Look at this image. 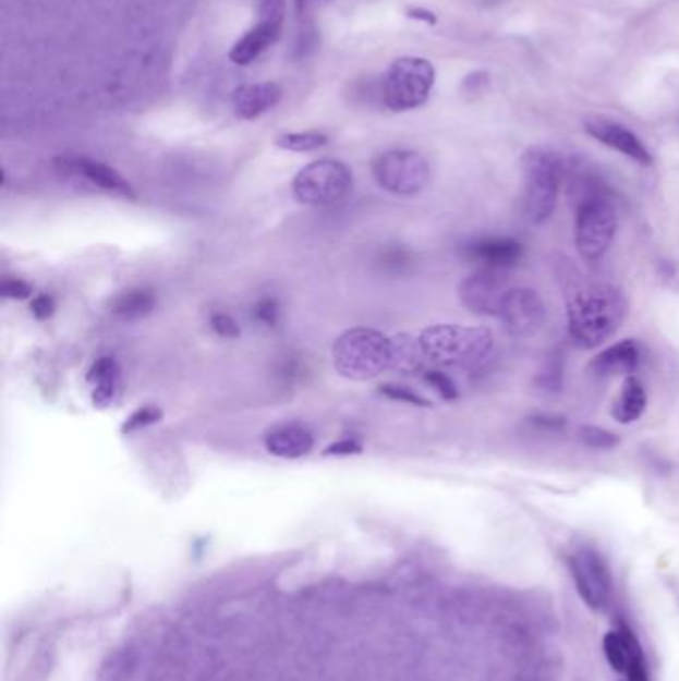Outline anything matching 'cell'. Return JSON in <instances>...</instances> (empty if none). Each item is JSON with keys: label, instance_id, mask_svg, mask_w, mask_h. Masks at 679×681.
<instances>
[{"label": "cell", "instance_id": "cell-1", "mask_svg": "<svg viewBox=\"0 0 679 681\" xmlns=\"http://www.w3.org/2000/svg\"><path fill=\"white\" fill-rule=\"evenodd\" d=\"M413 588L335 572L204 582L134 618L90 681H415Z\"/></svg>", "mask_w": 679, "mask_h": 681}, {"label": "cell", "instance_id": "cell-2", "mask_svg": "<svg viewBox=\"0 0 679 681\" xmlns=\"http://www.w3.org/2000/svg\"><path fill=\"white\" fill-rule=\"evenodd\" d=\"M568 336L574 345L596 349L608 341L628 315L622 291L611 285L578 289L568 301Z\"/></svg>", "mask_w": 679, "mask_h": 681}, {"label": "cell", "instance_id": "cell-3", "mask_svg": "<svg viewBox=\"0 0 679 681\" xmlns=\"http://www.w3.org/2000/svg\"><path fill=\"white\" fill-rule=\"evenodd\" d=\"M416 337L428 369H474L495 346V337L484 327L433 325Z\"/></svg>", "mask_w": 679, "mask_h": 681}, {"label": "cell", "instance_id": "cell-4", "mask_svg": "<svg viewBox=\"0 0 679 681\" xmlns=\"http://www.w3.org/2000/svg\"><path fill=\"white\" fill-rule=\"evenodd\" d=\"M618 230V214L608 192L598 182H584L575 211V247L586 262H599L610 252Z\"/></svg>", "mask_w": 679, "mask_h": 681}, {"label": "cell", "instance_id": "cell-5", "mask_svg": "<svg viewBox=\"0 0 679 681\" xmlns=\"http://www.w3.org/2000/svg\"><path fill=\"white\" fill-rule=\"evenodd\" d=\"M392 339L371 327L349 329L335 341L334 365L351 381H368L391 369Z\"/></svg>", "mask_w": 679, "mask_h": 681}, {"label": "cell", "instance_id": "cell-6", "mask_svg": "<svg viewBox=\"0 0 679 681\" xmlns=\"http://www.w3.org/2000/svg\"><path fill=\"white\" fill-rule=\"evenodd\" d=\"M524 211L530 223L542 226L553 218L565 178L562 160L554 151L530 148L522 156Z\"/></svg>", "mask_w": 679, "mask_h": 681}, {"label": "cell", "instance_id": "cell-7", "mask_svg": "<svg viewBox=\"0 0 679 681\" xmlns=\"http://www.w3.org/2000/svg\"><path fill=\"white\" fill-rule=\"evenodd\" d=\"M435 78V66L426 58H397L385 76V106L392 112H409L421 108L433 93Z\"/></svg>", "mask_w": 679, "mask_h": 681}, {"label": "cell", "instance_id": "cell-8", "mask_svg": "<svg viewBox=\"0 0 679 681\" xmlns=\"http://www.w3.org/2000/svg\"><path fill=\"white\" fill-rule=\"evenodd\" d=\"M353 172L339 160H317L293 178V196L305 206H335L353 190Z\"/></svg>", "mask_w": 679, "mask_h": 681}, {"label": "cell", "instance_id": "cell-9", "mask_svg": "<svg viewBox=\"0 0 679 681\" xmlns=\"http://www.w3.org/2000/svg\"><path fill=\"white\" fill-rule=\"evenodd\" d=\"M373 178L392 196L411 197L428 185L431 168L419 151H383L373 160Z\"/></svg>", "mask_w": 679, "mask_h": 681}, {"label": "cell", "instance_id": "cell-10", "mask_svg": "<svg viewBox=\"0 0 679 681\" xmlns=\"http://www.w3.org/2000/svg\"><path fill=\"white\" fill-rule=\"evenodd\" d=\"M286 23V0H257V24L230 48L231 62L247 66L276 45Z\"/></svg>", "mask_w": 679, "mask_h": 681}, {"label": "cell", "instance_id": "cell-11", "mask_svg": "<svg viewBox=\"0 0 679 681\" xmlns=\"http://www.w3.org/2000/svg\"><path fill=\"white\" fill-rule=\"evenodd\" d=\"M568 567L574 577L575 589L587 608L602 610L611 594L610 568L598 550L582 546L568 556Z\"/></svg>", "mask_w": 679, "mask_h": 681}, {"label": "cell", "instance_id": "cell-12", "mask_svg": "<svg viewBox=\"0 0 679 681\" xmlns=\"http://www.w3.org/2000/svg\"><path fill=\"white\" fill-rule=\"evenodd\" d=\"M508 281L505 271L481 267L478 271L462 279L459 285V297L462 305L481 317H498L500 305L508 293Z\"/></svg>", "mask_w": 679, "mask_h": 681}, {"label": "cell", "instance_id": "cell-13", "mask_svg": "<svg viewBox=\"0 0 679 681\" xmlns=\"http://www.w3.org/2000/svg\"><path fill=\"white\" fill-rule=\"evenodd\" d=\"M498 319L507 327L510 336H532L544 324L546 307L534 289L510 288L500 305Z\"/></svg>", "mask_w": 679, "mask_h": 681}, {"label": "cell", "instance_id": "cell-14", "mask_svg": "<svg viewBox=\"0 0 679 681\" xmlns=\"http://www.w3.org/2000/svg\"><path fill=\"white\" fill-rule=\"evenodd\" d=\"M584 127L592 138L598 139L599 144L608 146L610 150L620 151L633 162L645 168L654 163L652 151L647 150L644 142L638 138L630 127L622 126L608 118H587Z\"/></svg>", "mask_w": 679, "mask_h": 681}, {"label": "cell", "instance_id": "cell-15", "mask_svg": "<svg viewBox=\"0 0 679 681\" xmlns=\"http://www.w3.org/2000/svg\"><path fill=\"white\" fill-rule=\"evenodd\" d=\"M462 254L481 267L507 271L522 259L524 247L514 238L490 235V238H478L466 243L462 247Z\"/></svg>", "mask_w": 679, "mask_h": 681}, {"label": "cell", "instance_id": "cell-16", "mask_svg": "<svg viewBox=\"0 0 679 681\" xmlns=\"http://www.w3.org/2000/svg\"><path fill=\"white\" fill-rule=\"evenodd\" d=\"M283 98V88L277 82H252L235 88L231 94L233 114L240 120H255L274 110Z\"/></svg>", "mask_w": 679, "mask_h": 681}, {"label": "cell", "instance_id": "cell-17", "mask_svg": "<svg viewBox=\"0 0 679 681\" xmlns=\"http://www.w3.org/2000/svg\"><path fill=\"white\" fill-rule=\"evenodd\" d=\"M57 163H60L62 170L78 173L82 178H86L90 184L98 185L106 192H112L118 196L136 197V192L132 190V185L128 184L126 180L116 172L114 168H110L106 163L96 162L90 158H58Z\"/></svg>", "mask_w": 679, "mask_h": 681}, {"label": "cell", "instance_id": "cell-18", "mask_svg": "<svg viewBox=\"0 0 679 681\" xmlns=\"http://www.w3.org/2000/svg\"><path fill=\"white\" fill-rule=\"evenodd\" d=\"M640 346L633 339H626L616 345L608 346L606 351L598 353V357L592 358L590 369L598 377H614V375H632L640 367Z\"/></svg>", "mask_w": 679, "mask_h": 681}, {"label": "cell", "instance_id": "cell-19", "mask_svg": "<svg viewBox=\"0 0 679 681\" xmlns=\"http://www.w3.org/2000/svg\"><path fill=\"white\" fill-rule=\"evenodd\" d=\"M265 451L274 454L277 459H303L313 451V435L307 428L298 427V425H289V427H279L271 433H267L264 439Z\"/></svg>", "mask_w": 679, "mask_h": 681}, {"label": "cell", "instance_id": "cell-20", "mask_svg": "<svg viewBox=\"0 0 679 681\" xmlns=\"http://www.w3.org/2000/svg\"><path fill=\"white\" fill-rule=\"evenodd\" d=\"M88 382L93 385L94 404L108 406L114 403L120 393V367L114 358H98L88 370Z\"/></svg>", "mask_w": 679, "mask_h": 681}, {"label": "cell", "instance_id": "cell-21", "mask_svg": "<svg viewBox=\"0 0 679 681\" xmlns=\"http://www.w3.org/2000/svg\"><path fill=\"white\" fill-rule=\"evenodd\" d=\"M645 406H647V393H645L644 382L630 375L623 381L622 391L618 394V399L614 401L611 415L618 423L628 425V423H633L644 415Z\"/></svg>", "mask_w": 679, "mask_h": 681}, {"label": "cell", "instance_id": "cell-22", "mask_svg": "<svg viewBox=\"0 0 679 681\" xmlns=\"http://www.w3.org/2000/svg\"><path fill=\"white\" fill-rule=\"evenodd\" d=\"M156 307V297L148 289H130L110 303V312L122 321H138L150 315Z\"/></svg>", "mask_w": 679, "mask_h": 681}, {"label": "cell", "instance_id": "cell-23", "mask_svg": "<svg viewBox=\"0 0 679 681\" xmlns=\"http://www.w3.org/2000/svg\"><path fill=\"white\" fill-rule=\"evenodd\" d=\"M392 339V361L391 369L399 370L403 375H415V373H425L426 367L423 351L419 345V337L397 336Z\"/></svg>", "mask_w": 679, "mask_h": 681}, {"label": "cell", "instance_id": "cell-24", "mask_svg": "<svg viewBox=\"0 0 679 681\" xmlns=\"http://www.w3.org/2000/svg\"><path fill=\"white\" fill-rule=\"evenodd\" d=\"M327 142H329L327 134H323L319 130L289 132V134H281V136L276 139V144L281 150L298 151V154L319 150Z\"/></svg>", "mask_w": 679, "mask_h": 681}, {"label": "cell", "instance_id": "cell-25", "mask_svg": "<svg viewBox=\"0 0 679 681\" xmlns=\"http://www.w3.org/2000/svg\"><path fill=\"white\" fill-rule=\"evenodd\" d=\"M604 654L611 666V670L618 673L628 671V661H630V649H628V640L623 630L620 632H610L604 637Z\"/></svg>", "mask_w": 679, "mask_h": 681}, {"label": "cell", "instance_id": "cell-26", "mask_svg": "<svg viewBox=\"0 0 679 681\" xmlns=\"http://www.w3.org/2000/svg\"><path fill=\"white\" fill-rule=\"evenodd\" d=\"M580 439L586 445L587 449H594V451H611L620 445V437L610 433L608 428L602 427H582L580 430Z\"/></svg>", "mask_w": 679, "mask_h": 681}, {"label": "cell", "instance_id": "cell-27", "mask_svg": "<svg viewBox=\"0 0 679 681\" xmlns=\"http://www.w3.org/2000/svg\"><path fill=\"white\" fill-rule=\"evenodd\" d=\"M279 303L276 297H262L259 301H255L254 307H252V317H254L255 324L264 325L267 329L276 327L279 324Z\"/></svg>", "mask_w": 679, "mask_h": 681}, {"label": "cell", "instance_id": "cell-28", "mask_svg": "<svg viewBox=\"0 0 679 681\" xmlns=\"http://www.w3.org/2000/svg\"><path fill=\"white\" fill-rule=\"evenodd\" d=\"M161 421V411L158 406H142L136 413L128 416L126 423L122 425V433H136L140 428L150 427Z\"/></svg>", "mask_w": 679, "mask_h": 681}, {"label": "cell", "instance_id": "cell-29", "mask_svg": "<svg viewBox=\"0 0 679 681\" xmlns=\"http://www.w3.org/2000/svg\"><path fill=\"white\" fill-rule=\"evenodd\" d=\"M425 381L437 391L445 401H457L459 399V389L454 381L450 379L447 373L440 369L425 370Z\"/></svg>", "mask_w": 679, "mask_h": 681}, {"label": "cell", "instance_id": "cell-30", "mask_svg": "<svg viewBox=\"0 0 679 681\" xmlns=\"http://www.w3.org/2000/svg\"><path fill=\"white\" fill-rule=\"evenodd\" d=\"M380 394H385L387 399L391 401H399V403L413 404V406H431V403L426 401L425 397L407 389L403 385H395V382H385L379 387Z\"/></svg>", "mask_w": 679, "mask_h": 681}, {"label": "cell", "instance_id": "cell-31", "mask_svg": "<svg viewBox=\"0 0 679 681\" xmlns=\"http://www.w3.org/2000/svg\"><path fill=\"white\" fill-rule=\"evenodd\" d=\"M209 327L216 336L223 337V339H238L242 336L240 327L233 321V317L228 313H214L209 317Z\"/></svg>", "mask_w": 679, "mask_h": 681}, {"label": "cell", "instance_id": "cell-32", "mask_svg": "<svg viewBox=\"0 0 679 681\" xmlns=\"http://www.w3.org/2000/svg\"><path fill=\"white\" fill-rule=\"evenodd\" d=\"M0 291L9 300H26V297H31L33 288L23 279H4L0 285Z\"/></svg>", "mask_w": 679, "mask_h": 681}, {"label": "cell", "instance_id": "cell-33", "mask_svg": "<svg viewBox=\"0 0 679 681\" xmlns=\"http://www.w3.org/2000/svg\"><path fill=\"white\" fill-rule=\"evenodd\" d=\"M54 300L47 295V293H43V295H36L33 303H31V312L35 315L38 321H47L48 317L54 313Z\"/></svg>", "mask_w": 679, "mask_h": 681}, {"label": "cell", "instance_id": "cell-34", "mask_svg": "<svg viewBox=\"0 0 679 681\" xmlns=\"http://www.w3.org/2000/svg\"><path fill=\"white\" fill-rule=\"evenodd\" d=\"M363 451V447L359 445L357 440L343 439L339 442H334L331 447L325 449V457H351V454H359Z\"/></svg>", "mask_w": 679, "mask_h": 681}, {"label": "cell", "instance_id": "cell-35", "mask_svg": "<svg viewBox=\"0 0 679 681\" xmlns=\"http://www.w3.org/2000/svg\"><path fill=\"white\" fill-rule=\"evenodd\" d=\"M532 425H536V427L550 428V430H558V428H565L568 423H566L565 416H556V415H538L532 418Z\"/></svg>", "mask_w": 679, "mask_h": 681}, {"label": "cell", "instance_id": "cell-36", "mask_svg": "<svg viewBox=\"0 0 679 681\" xmlns=\"http://www.w3.org/2000/svg\"><path fill=\"white\" fill-rule=\"evenodd\" d=\"M409 16L411 19H416V21H425L428 24L437 23V16L433 14L431 11H423V9H413V11H409Z\"/></svg>", "mask_w": 679, "mask_h": 681}]
</instances>
